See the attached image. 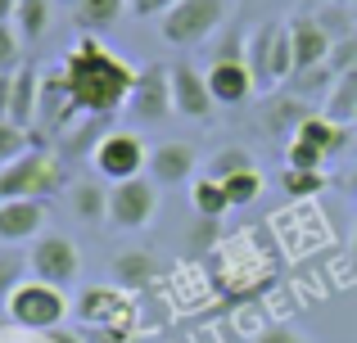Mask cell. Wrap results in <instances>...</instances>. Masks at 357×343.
<instances>
[{"label": "cell", "mask_w": 357, "mask_h": 343, "mask_svg": "<svg viewBox=\"0 0 357 343\" xmlns=\"http://www.w3.org/2000/svg\"><path fill=\"white\" fill-rule=\"evenodd\" d=\"M77 113H82V109L73 104V95H68L63 68H45L41 72V99H36V122L50 127V131H63Z\"/></svg>", "instance_id": "obj_14"}, {"label": "cell", "mask_w": 357, "mask_h": 343, "mask_svg": "<svg viewBox=\"0 0 357 343\" xmlns=\"http://www.w3.org/2000/svg\"><path fill=\"white\" fill-rule=\"evenodd\" d=\"M349 257H353V276H357V226H353V248H349Z\"/></svg>", "instance_id": "obj_37"}, {"label": "cell", "mask_w": 357, "mask_h": 343, "mask_svg": "<svg viewBox=\"0 0 357 343\" xmlns=\"http://www.w3.org/2000/svg\"><path fill=\"white\" fill-rule=\"evenodd\" d=\"M213 90H208V77H204L195 63H172V109L185 118H208L213 113Z\"/></svg>", "instance_id": "obj_13"}, {"label": "cell", "mask_w": 357, "mask_h": 343, "mask_svg": "<svg viewBox=\"0 0 357 343\" xmlns=\"http://www.w3.org/2000/svg\"><path fill=\"white\" fill-rule=\"evenodd\" d=\"M41 226H45V203L41 199H9V203H0V244L41 239Z\"/></svg>", "instance_id": "obj_15"}, {"label": "cell", "mask_w": 357, "mask_h": 343, "mask_svg": "<svg viewBox=\"0 0 357 343\" xmlns=\"http://www.w3.org/2000/svg\"><path fill=\"white\" fill-rule=\"evenodd\" d=\"M27 266H32V280H45L54 289H63V285L77 280L82 257H77V244L68 235H41L27 248Z\"/></svg>", "instance_id": "obj_8"}, {"label": "cell", "mask_w": 357, "mask_h": 343, "mask_svg": "<svg viewBox=\"0 0 357 343\" xmlns=\"http://www.w3.org/2000/svg\"><path fill=\"white\" fill-rule=\"evenodd\" d=\"M231 0H176L163 18H158V32L167 45H199L227 23Z\"/></svg>", "instance_id": "obj_3"}, {"label": "cell", "mask_w": 357, "mask_h": 343, "mask_svg": "<svg viewBox=\"0 0 357 343\" xmlns=\"http://www.w3.org/2000/svg\"><path fill=\"white\" fill-rule=\"evenodd\" d=\"M50 5H54V0H18L14 27H18L23 41H41V36H45V27H50Z\"/></svg>", "instance_id": "obj_23"}, {"label": "cell", "mask_w": 357, "mask_h": 343, "mask_svg": "<svg viewBox=\"0 0 357 343\" xmlns=\"http://www.w3.org/2000/svg\"><path fill=\"white\" fill-rule=\"evenodd\" d=\"M353 122H357V113H353Z\"/></svg>", "instance_id": "obj_41"}, {"label": "cell", "mask_w": 357, "mask_h": 343, "mask_svg": "<svg viewBox=\"0 0 357 343\" xmlns=\"http://www.w3.org/2000/svg\"><path fill=\"white\" fill-rule=\"evenodd\" d=\"M280 185H285L289 199H312V194L326 190V172H294V168H285Z\"/></svg>", "instance_id": "obj_28"}, {"label": "cell", "mask_w": 357, "mask_h": 343, "mask_svg": "<svg viewBox=\"0 0 357 343\" xmlns=\"http://www.w3.org/2000/svg\"><path fill=\"white\" fill-rule=\"evenodd\" d=\"M353 113H357V68H344L340 81H335V90L326 95V118L353 122Z\"/></svg>", "instance_id": "obj_21"}, {"label": "cell", "mask_w": 357, "mask_h": 343, "mask_svg": "<svg viewBox=\"0 0 357 343\" xmlns=\"http://www.w3.org/2000/svg\"><path fill=\"white\" fill-rule=\"evenodd\" d=\"M127 113L140 118V122H163L172 118V63H149V68H136V86H131Z\"/></svg>", "instance_id": "obj_7"}, {"label": "cell", "mask_w": 357, "mask_h": 343, "mask_svg": "<svg viewBox=\"0 0 357 343\" xmlns=\"http://www.w3.org/2000/svg\"><path fill=\"white\" fill-rule=\"evenodd\" d=\"M14 9H18V0H0V23H14Z\"/></svg>", "instance_id": "obj_36"}, {"label": "cell", "mask_w": 357, "mask_h": 343, "mask_svg": "<svg viewBox=\"0 0 357 343\" xmlns=\"http://www.w3.org/2000/svg\"><path fill=\"white\" fill-rule=\"evenodd\" d=\"M27 150H32V136L14 122H0V172H5L9 163H18Z\"/></svg>", "instance_id": "obj_26"}, {"label": "cell", "mask_w": 357, "mask_h": 343, "mask_svg": "<svg viewBox=\"0 0 357 343\" xmlns=\"http://www.w3.org/2000/svg\"><path fill=\"white\" fill-rule=\"evenodd\" d=\"M208 77V90H213V99L218 104H244V99L253 95V72H249V63L240 59V45H227V50L213 59V68L204 72Z\"/></svg>", "instance_id": "obj_10"}, {"label": "cell", "mask_w": 357, "mask_h": 343, "mask_svg": "<svg viewBox=\"0 0 357 343\" xmlns=\"http://www.w3.org/2000/svg\"><path fill=\"white\" fill-rule=\"evenodd\" d=\"M154 208H158V185L145 181V176L118 181L114 190H109V221H114L118 230H145L149 217H154Z\"/></svg>", "instance_id": "obj_9"}, {"label": "cell", "mask_w": 357, "mask_h": 343, "mask_svg": "<svg viewBox=\"0 0 357 343\" xmlns=\"http://www.w3.org/2000/svg\"><path fill=\"white\" fill-rule=\"evenodd\" d=\"M63 81H68L73 104L86 118H109L118 109H127L136 68L109 45H100V36H77V45L63 59Z\"/></svg>", "instance_id": "obj_1"}, {"label": "cell", "mask_w": 357, "mask_h": 343, "mask_svg": "<svg viewBox=\"0 0 357 343\" xmlns=\"http://www.w3.org/2000/svg\"><path fill=\"white\" fill-rule=\"evenodd\" d=\"M317 5H344V9H353V0H317Z\"/></svg>", "instance_id": "obj_38"}, {"label": "cell", "mask_w": 357, "mask_h": 343, "mask_svg": "<svg viewBox=\"0 0 357 343\" xmlns=\"http://www.w3.org/2000/svg\"><path fill=\"white\" fill-rule=\"evenodd\" d=\"M9 90H14V72H0V122H9Z\"/></svg>", "instance_id": "obj_35"}, {"label": "cell", "mask_w": 357, "mask_h": 343, "mask_svg": "<svg viewBox=\"0 0 357 343\" xmlns=\"http://www.w3.org/2000/svg\"><path fill=\"white\" fill-rule=\"evenodd\" d=\"M23 36H18L14 23H0V72H18L23 68Z\"/></svg>", "instance_id": "obj_29"}, {"label": "cell", "mask_w": 357, "mask_h": 343, "mask_svg": "<svg viewBox=\"0 0 357 343\" xmlns=\"http://www.w3.org/2000/svg\"><path fill=\"white\" fill-rule=\"evenodd\" d=\"M172 5H176V0H127V14H136V18H163Z\"/></svg>", "instance_id": "obj_32"}, {"label": "cell", "mask_w": 357, "mask_h": 343, "mask_svg": "<svg viewBox=\"0 0 357 343\" xmlns=\"http://www.w3.org/2000/svg\"><path fill=\"white\" fill-rule=\"evenodd\" d=\"M321 81H331V63H321V68H307V72H294V86H298V90H317Z\"/></svg>", "instance_id": "obj_33"}, {"label": "cell", "mask_w": 357, "mask_h": 343, "mask_svg": "<svg viewBox=\"0 0 357 343\" xmlns=\"http://www.w3.org/2000/svg\"><path fill=\"white\" fill-rule=\"evenodd\" d=\"M353 190H357V176H353Z\"/></svg>", "instance_id": "obj_40"}, {"label": "cell", "mask_w": 357, "mask_h": 343, "mask_svg": "<svg viewBox=\"0 0 357 343\" xmlns=\"http://www.w3.org/2000/svg\"><path fill=\"white\" fill-rule=\"evenodd\" d=\"M118 276L127 280V289H136V285H145L149 276H154V262H149L145 253H127V257L118 262Z\"/></svg>", "instance_id": "obj_31"}, {"label": "cell", "mask_w": 357, "mask_h": 343, "mask_svg": "<svg viewBox=\"0 0 357 343\" xmlns=\"http://www.w3.org/2000/svg\"><path fill=\"white\" fill-rule=\"evenodd\" d=\"M127 14V0H73V18L82 32H109Z\"/></svg>", "instance_id": "obj_19"}, {"label": "cell", "mask_w": 357, "mask_h": 343, "mask_svg": "<svg viewBox=\"0 0 357 343\" xmlns=\"http://www.w3.org/2000/svg\"><path fill=\"white\" fill-rule=\"evenodd\" d=\"M253 343H307V339H303V335H294L289 326H271V330H262V335L253 339Z\"/></svg>", "instance_id": "obj_34"}, {"label": "cell", "mask_w": 357, "mask_h": 343, "mask_svg": "<svg viewBox=\"0 0 357 343\" xmlns=\"http://www.w3.org/2000/svg\"><path fill=\"white\" fill-rule=\"evenodd\" d=\"M285 168H294V172H326V159L312 150V145L289 141V145H285Z\"/></svg>", "instance_id": "obj_30"}, {"label": "cell", "mask_w": 357, "mask_h": 343, "mask_svg": "<svg viewBox=\"0 0 357 343\" xmlns=\"http://www.w3.org/2000/svg\"><path fill=\"white\" fill-rule=\"evenodd\" d=\"M353 194H357V190H353Z\"/></svg>", "instance_id": "obj_42"}, {"label": "cell", "mask_w": 357, "mask_h": 343, "mask_svg": "<svg viewBox=\"0 0 357 343\" xmlns=\"http://www.w3.org/2000/svg\"><path fill=\"white\" fill-rule=\"evenodd\" d=\"M253 168V159L240 150V145H227V150H218L213 154V163H208V176L213 181H227V176H236V172H249Z\"/></svg>", "instance_id": "obj_27"}, {"label": "cell", "mask_w": 357, "mask_h": 343, "mask_svg": "<svg viewBox=\"0 0 357 343\" xmlns=\"http://www.w3.org/2000/svg\"><path fill=\"white\" fill-rule=\"evenodd\" d=\"M190 203H195V212H199L204 221H218L222 212L231 208V199H227V190H222V181H213V176H204V181H190Z\"/></svg>", "instance_id": "obj_22"}, {"label": "cell", "mask_w": 357, "mask_h": 343, "mask_svg": "<svg viewBox=\"0 0 357 343\" xmlns=\"http://www.w3.org/2000/svg\"><path fill=\"white\" fill-rule=\"evenodd\" d=\"M222 190H227L231 208H244V203H253L262 194V176H258V168L236 172V176H227V181H222Z\"/></svg>", "instance_id": "obj_25"}, {"label": "cell", "mask_w": 357, "mask_h": 343, "mask_svg": "<svg viewBox=\"0 0 357 343\" xmlns=\"http://www.w3.org/2000/svg\"><path fill=\"white\" fill-rule=\"evenodd\" d=\"M23 271H32V266H27V253H18L14 244H0V298H9V294L23 285Z\"/></svg>", "instance_id": "obj_24"}, {"label": "cell", "mask_w": 357, "mask_h": 343, "mask_svg": "<svg viewBox=\"0 0 357 343\" xmlns=\"http://www.w3.org/2000/svg\"><path fill=\"white\" fill-rule=\"evenodd\" d=\"M63 190V168L45 150H27L18 163L0 172V203L9 199H45V194Z\"/></svg>", "instance_id": "obj_4"}, {"label": "cell", "mask_w": 357, "mask_h": 343, "mask_svg": "<svg viewBox=\"0 0 357 343\" xmlns=\"http://www.w3.org/2000/svg\"><path fill=\"white\" fill-rule=\"evenodd\" d=\"M244 63H249V72H253V86H258V90H271V86H280L285 77H294L289 23H280V18L262 23L258 32L249 36V50H244Z\"/></svg>", "instance_id": "obj_2"}, {"label": "cell", "mask_w": 357, "mask_h": 343, "mask_svg": "<svg viewBox=\"0 0 357 343\" xmlns=\"http://www.w3.org/2000/svg\"><path fill=\"white\" fill-rule=\"evenodd\" d=\"M91 163H96L100 176H109L118 185V181H136L149 168V150L136 131H105L91 150Z\"/></svg>", "instance_id": "obj_6"}, {"label": "cell", "mask_w": 357, "mask_h": 343, "mask_svg": "<svg viewBox=\"0 0 357 343\" xmlns=\"http://www.w3.org/2000/svg\"><path fill=\"white\" fill-rule=\"evenodd\" d=\"M289 50H294V72L321 68V63H331V54H335V36L326 32L317 18L298 14V18H289Z\"/></svg>", "instance_id": "obj_11"}, {"label": "cell", "mask_w": 357, "mask_h": 343, "mask_svg": "<svg viewBox=\"0 0 357 343\" xmlns=\"http://www.w3.org/2000/svg\"><path fill=\"white\" fill-rule=\"evenodd\" d=\"M294 141L312 145V150L321 154L326 163H331V159H340V154L349 150V127L335 122V118H326V113H303V118H298Z\"/></svg>", "instance_id": "obj_16"}, {"label": "cell", "mask_w": 357, "mask_h": 343, "mask_svg": "<svg viewBox=\"0 0 357 343\" xmlns=\"http://www.w3.org/2000/svg\"><path fill=\"white\" fill-rule=\"evenodd\" d=\"M127 298H122L118 289H105V285H91L86 294L77 298V317L86 321V326H109V317L127 321Z\"/></svg>", "instance_id": "obj_18"}, {"label": "cell", "mask_w": 357, "mask_h": 343, "mask_svg": "<svg viewBox=\"0 0 357 343\" xmlns=\"http://www.w3.org/2000/svg\"><path fill=\"white\" fill-rule=\"evenodd\" d=\"M353 18H357V0H353Z\"/></svg>", "instance_id": "obj_39"}, {"label": "cell", "mask_w": 357, "mask_h": 343, "mask_svg": "<svg viewBox=\"0 0 357 343\" xmlns=\"http://www.w3.org/2000/svg\"><path fill=\"white\" fill-rule=\"evenodd\" d=\"M68 203H73V217L86 221V226H96V221L109 217V194L100 190L96 181H77L73 194H68Z\"/></svg>", "instance_id": "obj_20"}, {"label": "cell", "mask_w": 357, "mask_h": 343, "mask_svg": "<svg viewBox=\"0 0 357 343\" xmlns=\"http://www.w3.org/2000/svg\"><path fill=\"white\" fill-rule=\"evenodd\" d=\"M36 99H41V72L18 68L14 72V90H9V122L27 131V127L36 122Z\"/></svg>", "instance_id": "obj_17"}, {"label": "cell", "mask_w": 357, "mask_h": 343, "mask_svg": "<svg viewBox=\"0 0 357 343\" xmlns=\"http://www.w3.org/2000/svg\"><path fill=\"white\" fill-rule=\"evenodd\" d=\"M195 168H199V154H195L190 141H163L149 150V181L154 185L195 181Z\"/></svg>", "instance_id": "obj_12"}, {"label": "cell", "mask_w": 357, "mask_h": 343, "mask_svg": "<svg viewBox=\"0 0 357 343\" xmlns=\"http://www.w3.org/2000/svg\"><path fill=\"white\" fill-rule=\"evenodd\" d=\"M5 312H9V321L23 326V330H54L68 317V298L45 280H23L5 298Z\"/></svg>", "instance_id": "obj_5"}]
</instances>
